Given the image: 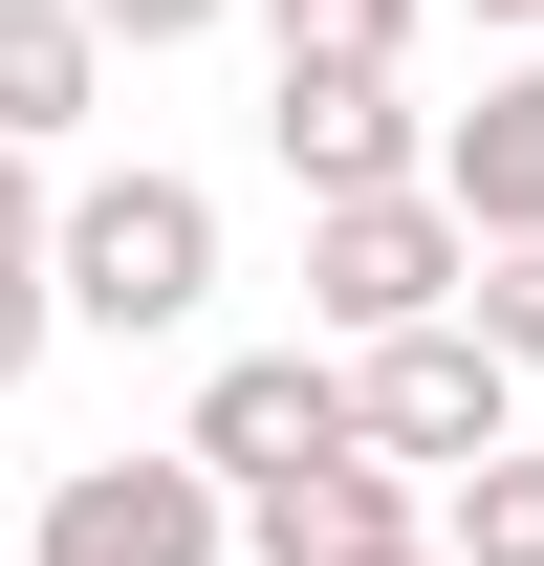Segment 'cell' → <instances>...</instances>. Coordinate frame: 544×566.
Instances as JSON below:
<instances>
[{
  "label": "cell",
  "instance_id": "obj_1",
  "mask_svg": "<svg viewBox=\"0 0 544 566\" xmlns=\"http://www.w3.org/2000/svg\"><path fill=\"white\" fill-rule=\"evenodd\" d=\"M44 262H66V327H109V349H175V327H197L218 305V197L197 175H66V240H44Z\"/></svg>",
  "mask_w": 544,
  "mask_h": 566
},
{
  "label": "cell",
  "instance_id": "obj_2",
  "mask_svg": "<svg viewBox=\"0 0 544 566\" xmlns=\"http://www.w3.org/2000/svg\"><path fill=\"white\" fill-rule=\"evenodd\" d=\"M305 305H327V349H393V327L479 305V218L436 197V175H393V197H305Z\"/></svg>",
  "mask_w": 544,
  "mask_h": 566
},
{
  "label": "cell",
  "instance_id": "obj_3",
  "mask_svg": "<svg viewBox=\"0 0 544 566\" xmlns=\"http://www.w3.org/2000/svg\"><path fill=\"white\" fill-rule=\"evenodd\" d=\"M218 545H240V480H218L197 436L175 458H66L44 523H22V566H218Z\"/></svg>",
  "mask_w": 544,
  "mask_h": 566
},
{
  "label": "cell",
  "instance_id": "obj_4",
  "mask_svg": "<svg viewBox=\"0 0 544 566\" xmlns=\"http://www.w3.org/2000/svg\"><path fill=\"white\" fill-rule=\"evenodd\" d=\"M348 370H370V436H393L414 480H458V458L523 436V349H501L479 305H436V327H393V349H348Z\"/></svg>",
  "mask_w": 544,
  "mask_h": 566
},
{
  "label": "cell",
  "instance_id": "obj_5",
  "mask_svg": "<svg viewBox=\"0 0 544 566\" xmlns=\"http://www.w3.org/2000/svg\"><path fill=\"white\" fill-rule=\"evenodd\" d=\"M175 436L262 501V480H305V458H348V436H370V370H348V349H218Z\"/></svg>",
  "mask_w": 544,
  "mask_h": 566
},
{
  "label": "cell",
  "instance_id": "obj_6",
  "mask_svg": "<svg viewBox=\"0 0 544 566\" xmlns=\"http://www.w3.org/2000/svg\"><path fill=\"white\" fill-rule=\"evenodd\" d=\"M240 545H262V566H414V545H436V480H414L393 436H348V458H305V480L240 501Z\"/></svg>",
  "mask_w": 544,
  "mask_h": 566
},
{
  "label": "cell",
  "instance_id": "obj_7",
  "mask_svg": "<svg viewBox=\"0 0 544 566\" xmlns=\"http://www.w3.org/2000/svg\"><path fill=\"white\" fill-rule=\"evenodd\" d=\"M262 153L305 175V197H393V175H436V132H414L393 66H262Z\"/></svg>",
  "mask_w": 544,
  "mask_h": 566
},
{
  "label": "cell",
  "instance_id": "obj_8",
  "mask_svg": "<svg viewBox=\"0 0 544 566\" xmlns=\"http://www.w3.org/2000/svg\"><path fill=\"white\" fill-rule=\"evenodd\" d=\"M436 197L479 240H544V66H479V109L436 132Z\"/></svg>",
  "mask_w": 544,
  "mask_h": 566
},
{
  "label": "cell",
  "instance_id": "obj_9",
  "mask_svg": "<svg viewBox=\"0 0 544 566\" xmlns=\"http://www.w3.org/2000/svg\"><path fill=\"white\" fill-rule=\"evenodd\" d=\"M109 66H132V44H109L87 0H0V132L22 153H66L87 109H109Z\"/></svg>",
  "mask_w": 544,
  "mask_h": 566
},
{
  "label": "cell",
  "instance_id": "obj_10",
  "mask_svg": "<svg viewBox=\"0 0 544 566\" xmlns=\"http://www.w3.org/2000/svg\"><path fill=\"white\" fill-rule=\"evenodd\" d=\"M436 545H458V566H544V458H523V436L436 480Z\"/></svg>",
  "mask_w": 544,
  "mask_h": 566
},
{
  "label": "cell",
  "instance_id": "obj_11",
  "mask_svg": "<svg viewBox=\"0 0 544 566\" xmlns=\"http://www.w3.org/2000/svg\"><path fill=\"white\" fill-rule=\"evenodd\" d=\"M436 0H262V66H393Z\"/></svg>",
  "mask_w": 544,
  "mask_h": 566
},
{
  "label": "cell",
  "instance_id": "obj_12",
  "mask_svg": "<svg viewBox=\"0 0 544 566\" xmlns=\"http://www.w3.org/2000/svg\"><path fill=\"white\" fill-rule=\"evenodd\" d=\"M479 327H501V349L544 370V240H479Z\"/></svg>",
  "mask_w": 544,
  "mask_h": 566
},
{
  "label": "cell",
  "instance_id": "obj_13",
  "mask_svg": "<svg viewBox=\"0 0 544 566\" xmlns=\"http://www.w3.org/2000/svg\"><path fill=\"white\" fill-rule=\"evenodd\" d=\"M44 240H66V175H44V153L0 132V262H44Z\"/></svg>",
  "mask_w": 544,
  "mask_h": 566
},
{
  "label": "cell",
  "instance_id": "obj_14",
  "mask_svg": "<svg viewBox=\"0 0 544 566\" xmlns=\"http://www.w3.org/2000/svg\"><path fill=\"white\" fill-rule=\"evenodd\" d=\"M44 327H66V262H0V392L44 370Z\"/></svg>",
  "mask_w": 544,
  "mask_h": 566
},
{
  "label": "cell",
  "instance_id": "obj_15",
  "mask_svg": "<svg viewBox=\"0 0 544 566\" xmlns=\"http://www.w3.org/2000/svg\"><path fill=\"white\" fill-rule=\"evenodd\" d=\"M87 22H109V44L153 66V44H197V22H240V0H87Z\"/></svg>",
  "mask_w": 544,
  "mask_h": 566
},
{
  "label": "cell",
  "instance_id": "obj_16",
  "mask_svg": "<svg viewBox=\"0 0 544 566\" xmlns=\"http://www.w3.org/2000/svg\"><path fill=\"white\" fill-rule=\"evenodd\" d=\"M458 22H544V0H458Z\"/></svg>",
  "mask_w": 544,
  "mask_h": 566
},
{
  "label": "cell",
  "instance_id": "obj_17",
  "mask_svg": "<svg viewBox=\"0 0 544 566\" xmlns=\"http://www.w3.org/2000/svg\"><path fill=\"white\" fill-rule=\"evenodd\" d=\"M436 566H458V545H436Z\"/></svg>",
  "mask_w": 544,
  "mask_h": 566
}]
</instances>
